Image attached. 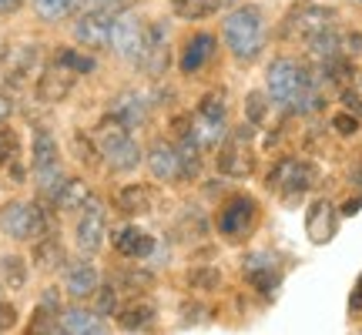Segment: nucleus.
I'll use <instances>...</instances> for the list:
<instances>
[{
    "instance_id": "nucleus-1",
    "label": "nucleus",
    "mask_w": 362,
    "mask_h": 335,
    "mask_svg": "<svg viewBox=\"0 0 362 335\" xmlns=\"http://www.w3.org/2000/svg\"><path fill=\"white\" fill-rule=\"evenodd\" d=\"M269 94L275 104L282 107H296V111H319L322 98L315 90V81L305 67L292 61V57H279L269 64Z\"/></svg>"
},
{
    "instance_id": "nucleus-2",
    "label": "nucleus",
    "mask_w": 362,
    "mask_h": 335,
    "mask_svg": "<svg viewBox=\"0 0 362 335\" xmlns=\"http://www.w3.org/2000/svg\"><path fill=\"white\" fill-rule=\"evenodd\" d=\"M90 141L98 144L104 165L111 168V171H117V175H128V171H134V168L141 165V148L134 144V138L128 134V124H124L121 117L107 114L101 124L94 128Z\"/></svg>"
},
{
    "instance_id": "nucleus-3",
    "label": "nucleus",
    "mask_w": 362,
    "mask_h": 335,
    "mask_svg": "<svg viewBox=\"0 0 362 335\" xmlns=\"http://www.w3.org/2000/svg\"><path fill=\"white\" fill-rule=\"evenodd\" d=\"M221 37L228 44V51L238 61H252L265 44V17L259 7H238L225 17L221 24Z\"/></svg>"
},
{
    "instance_id": "nucleus-4",
    "label": "nucleus",
    "mask_w": 362,
    "mask_h": 335,
    "mask_svg": "<svg viewBox=\"0 0 362 335\" xmlns=\"http://www.w3.org/2000/svg\"><path fill=\"white\" fill-rule=\"evenodd\" d=\"M329 27H336V11L332 7H322V4H309L302 0L292 11L285 13L282 20V37L292 40H312L315 34H322Z\"/></svg>"
},
{
    "instance_id": "nucleus-5",
    "label": "nucleus",
    "mask_w": 362,
    "mask_h": 335,
    "mask_svg": "<svg viewBox=\"0 0 362 335\" xmlns=\"http://www.w3.org/2000/svg\"><path fill=\"white\" fill-rule=\"evenodd\" d=\"M315 178H319V171H315L312 161H305V158H279L275 168L269 171V188L292 201V198L309 192Z\"/></svg>"
},
{
    "instance_id": "nucleus-6",
    "label": "nucleus",
    "mask_w": 362,
    "mask_h": 335,
    "mask_svg": "<svg viewBox=\"0 0 362 335\" xmlns=\"http://www.w3.org/2000/svg\"><path fill=\"white\" fill-rule=\"evenodd\" d=\"M0 228L7 238H17V242H27V238H37V235L47 232V218L37 205H27V201H11L0 211Z\"/></svg>"
},
{
    "instance_id": "nucleus-7",
    "label": "nucleus",
    "mask_w": 362,
    "mask_h": 335,
    "mask_svg": "<svg viewBox=\"0 0 362 335\" xmlns=\"http://www.w3.org/2000/svg\"><path fill=\"white\" fill-rule=\"evenodd\" d=\"M252 131L248 128H238V134H232L228 141L218 148V158L215 165L225 178H248L255 171V151H252Z\"/></svg>"
},
{
    "instance_id": "nucleus-8",
    "label": "nucleus",
    "mask_w": 362,
    "mask_h": 335,
    "mask_svg": "<svg viewBox=\"0 0 362 335\" xmlns=\"http://www.w3.org/2000/svg\"><path fill=\"white\" fill-rule=\"evenodd\" d=\"M74 235H78V248L84 252V255L101 252L104 238H107V215H104V205H101V201H94V198H90L88 205L81 208Z\"/></svg>"
},
{
    "instance_id": "nucleus-9",
    "label": "nucleus",
    "mask_w": 362,
    "mask_h": 335,
    "mask_svg": "<svg viewBox=\"0 0 362 335\" xmlns=\"http://www.w3.org/2000/svg\"><path fill=\"white\" fill-rule=\"evenodd\" d=\"M144 44H148V27L131 17V13H121L115 17V27H111V47H115L121 57H128L138 64V57L144 54Z\"/></svg>"
},
{
    "instance_id": "nucleus-10",
    "label": "nucleus",
    "mask_w": 362,
    "mask_h": 335,
    "mask_svg": "<svg viewBox=\"0 0 362 335\" xmlns=\"http://www.w3.org/2000/svg\"><path fill=\"white\" fill-rule=\"evenodd\" d=\"M255 201L252 198H245V194H235L232 201H225V208H221L218 215V232L225 235V238H245L248 232H252V225H255Z\"/></svg>"
},
{
    "instance_id": "nucleus-11",
    "label": "nucleus",
    "mask_w": 362,
    "mask_h": 335,
    "mask_svg": "<svg viewBox=\"0 0 362 335\" xmlns=\"http://www.w3.org/2000/svg\"><path fill=\"white\" fill-rule=\"evenodd\" d=\"M111 27H115V17L101 11H84L74 20V40L90 47V51H101V47H111Z\"/></svg>"
},
{
    "instance_id": "nucleus-12",
    "label": "nucleus",
    "mask_w": 362,
    "mask_h": 335,
    "mask_svg": "<svg viewBox=\"0 0 362 335\" xmlns=\"http://www.w3.org/2000/svg\"><path fill=\"white\" fill-rule=\"evenodd\" d=\"M168 61H171L168 30L165 27H148V44H144V54L138 57V67L148 78H161L168 71Z\"/></svg>"
},
{
    "instance_id": "nucleus-13",
    "label": "nucleus",
    "mask_w": 362,
    "mask_h": 335,
    "mask_svg": "<svg viewBox=\"0 0 362 335\" xmlns=\"http://www.w3.org/2000/svg\"><path fill=\"white\" fill-rule=\"evenodd\" d=\"M74 84H78V74H74V71H67L64 64L47 67V71L40 74V81H37V101H44V104L67 101V94L74 90Z\"/></svg>"
},
{
    "instance_id": "nucleus-14",
    "label": "nucleus",
    "mask_w": 362,
    "mask_h": 335,
    "mask_svg": "<svg viewBox=\"0 0 362 335\" xmlns=\"http://www.w3.org/2000/svg\"><path fill=\"white\" fill-rule=\"evenodd\" d=\"M34 175L37 184L47 188V181H57V141L51 131H34Z\"/></svg>"
},
{
    "instance_id": "nucleus-15",
    "label": "nucleus",
    "mask_w": 362,
    "mask_h": 335,
    "mask_svg": "<svg viewBox=\"0 0 362 335\" xmlns=\"http://www.w3.org/2000/svg\"><path fill=\"white\" fill-rule=\"evenodd\" d=\"M158 192L151 184H128L115 194V208L124 215V218H138V215H148L155 208Z\"/></svg>"
},
{
    "instance_id": "nucleus-16",
    "label": "nucleus",
    "mask_w": 362,
    "mask_h": 335,
    "mask_svg": "<svg viewBox=\"0 0 362 335\" xmlns=\"http://www.w3.org/2000/svg\"><path fill=\"white\" fill-rule=\"evenodd\" d=\"M148 168L158 181H178L181 165H178V148L168 141H155L148 151Z\"/></svg>"
},
{
    "instance_id": "nucleus-17",
    "label": "nucleus",
    "mask_w": 362,
    "mask_h": 335,
    "mask_svg": "<svg viewBox=\"0 0 362 335\" xmlns=\"http://www.w3.org/2000/svg\"><path fill=\"white\" fill-rule=\"evenodd\" d=\"M61 325H64L67 335H107L104 315L88 312V309H67V312H61Z\"/></svg>"
},
{
    "instance_id": "nucleus-18",
    "label": "nucleus",
    "mask_w": 362,
    "mask_h": 335,
    "mask_svg": "<svg viewBox=\"0 0 362 335\" xmlns=\"http://www.w3.org/2000/svg\"><path fill=\"white\" fill-rule=\"evenodd\" d=\"M115 248H117V255H124V258H144V255H151L155 238L144 235L141 228H134V225H124L115 235Z\"/></svg>"
},
{
    "instance_id": "nucleus-19",
    "label": "nucleus",
    "mask_w": 362,
    "mask_h": 335,
    "mask_svg": "<svg viewBox=\"0 0 362 335\" xmlns=\"http://www.w3.org/2000/svg\"><path fill=\"white\" fill-rule=\"evenodd\" d=\"M51 201L57 205V211H81L90 201V184L81 178H67L61 181V188L54 192Z\"/></svg>"
},
{
    "instance_id": "nucleus-20",
    "label": "nucleus",
    "mask_w": 362,
    "mask_h": 335,
    "mask_svg": "<svg viewBox=\"0 0 362 335\" xmlns=\"http://www.w3.org/2000/svg\"><path fill=\"white\" fill-rule=\"evenodd\" d=\"M305 228H309V238L315 242V245L329 242L332 232H336V211H332V205H329V201H315V205L309 208Z\"/></svg>"
},
{
    "instance_id": "nucleus-21",
    "label": "nucleus",
    "mask_w": 362,
    "mask_h": 335,
    "mask_svg": "<svg viewBox=\"0 0 362 335\" xmlns=\"http://www.w3.org/2000/svg\"><path fill=\"white\" fill-rule=\"evenodd\" d=\"M245 278L259 292H272L275 285H279V269H275V261H272L269 255H248L245 258Z\"/></svg>"
},
{
    "instance_id": "nucleus-22",
    "label": "nucleus",
    "mask_w": 362,
    "mask_h": 335,
    "mask_svg": "<svg viewBox=\"0 0 362 335\" xmlns=\"http://www.w3.org/2000/svg\"><path fill=\"white\" fill-rule=\"evenodd\" d=\"M211 54H215V37H211V34H194V37L185 44V51H181V71H185V74H194L202 64L211 61Z\"/></svg>"
},
{
    "instance_id": "nucleus-23",
    "label": "nucleus",
    "mask_w": 362,
    "mask_h": 335,
    "mask_svg": "<svg viewBox=\"0 0 362 335\" xmlns=\"http://www.w3.org/2000/svg\"><path fill=\"white\" fill-rule=\"evenodd\" d=\"M185 138H188V141H194L202 151H205V148H215V144L225 138V121H215V117H205V114H194Z\"/></svg>"
},
{
    "instance_id": "nucleus-24",
    "label": "nucleus",
    "mask_w": 362,
    "mask_h": 335,
    "mask_svg": "<svg viewBox=\"0 0 362 335\" xmlns=\"http://www.w3.org/2000/svg\"><path fill=\"white\" fill-rule=\"evenodd\" d=\"M64 288H67V295H74V298L94 295L98 292V271L90 269V265H84V261H74L64 271Z\"/></svg>"
},
{
    "instance_id": "nucleus-25",
    "label": "nucleus",
    "mask_w": 362,
    "mask_h": 335,
    "mask_svg": "<svg viewBox=\"0 0 362 335\" xmlns=\"http://www.w3.org/2000/svg\"><path fill=\"white\" fill-rule=\"evenodd\" d=\"M155 322V305L151 302H131L128 309L117 312V325L124 329V332H141L148 325Z\"/></svg>"
},
{
    "instance_id": "nucleus-26",
    "label": "nucleus",
    "mask_w": 362,
    "mask_h": 335,
    "mask_svg": "<svg viewBox=\"0 0 362 335\" xmlns=\"http://www.w3.org/2000/svg\"><path fill=\"white\" fill-rule=\"evenodd\" d=\"M305 44H309V54L315 57V61L342 57V34H339L336 27H329V30H322V34H315V37L305 40Z\"/></svg>"
},
{
    "instance_id": "nucleus-27",
    "label": "nucleus",
    "mask_w": 362,
    "mask_h": 335,
    "mask_svg": "<svg viewBox=\"0 0 362 335\" xmlns=\"http://www.w3.org/2000/svg\"><path fill=\"white\" fill-rule=\"evenodd\" d=\"M225 0H171V11L185 20H205L211 13H218Z\"/></svg>"
},
{
    "instance_id": "nucleus-28",
    "label": "nucleus",
    "mask_w": 362,
    "mask_h": 335,
    "mask_svg": "<svg viewBox=\"0 0 362 335\" xmlns=\"http://www.w3.org/2000/svg\"><path fill=\"white\" fill-rule=\"evenodd\" d=\"M78 4L81 0H34V13H37L40 20L54 24V20H67Z\"/></svg>"
},
{
    "instance_id": "nucleus-29",
    "label": "nucleus",
    "mask_w": 362,
    "mask_h": 335,
    "mask_svg": "<svg viewBox=\"0 0 362 335\" xmlns=\"http://www.w3.org/2000/svg\"><path fill=\"white\" fill-rule=\"evenodd\" d=\"M221 285V271L215 265H194L188 271V288L192 292H215Z\"/></svg>"
},
{
    "instance_id": "nucleus-30",
    "label": "nucleus",
    "mask_w": 362,
    "mask_h": 335,
    "mask_svg": "<svg viewBox=\"0 0 362 335\" xmlns=\"http://www.w3.org/2000/svg\"><path fill=\"white\" fill-rule=\"evenodd\" d=\"M34 261H37V269H57V265H64V248L57 238H40L37 248H34Z\"/></svg>"
},
{
    "instance_id": "nucleus-31",
    "label": "nucleus",
    "mask_w": 362,
    "mask_h": 335,
    "mask_svg": "<svg viewBox=\"0 0 362 335\" xmlns=\"http://www.w3.org/2000/svg\"><path fill=\"white\" fill-rule=\"evenodd\" d=\"M27 335H67V332H64V325H61V319H54L51 309L37 305L34 319H30V325H27Z\"/></svg>"
},
{
    "instance_id": "nucleus-32",
    "label": "nucleus",
    "mask_w": 362,
    "mask_h": 335,
    "mask_svg": "<svg viewBox=\"0 0 362 335\" xmlns=\"http://www.w3.org/2000/svg\"><path fill=\"white\" fill-rule=\"evenodd\" d=\"M0 282L11 285V288H21V285L27 282L24 258H17V255H4V258H0Z\"/></svg>"
},
{
    "instance_id": "nucleus-33",
    "label": "nucleus",
    "mask_w": 362,
    "mask_h": 335,
    "mask_svg": "<svg viewBox=\"0 0 362 335\" xmlns=\"http://www.w3.org/2000/svg\"><path fill=\"white\" fill-rule=\"evenodd\" d=\"M144 114H148V104H144V98H138V94H128V98H121V107L115 111V117H121L124 124H141Z\"/></svg>"
},
{
    "instance_id": "nucleus-34",
    "label": "nucleus",
    "mask_w": 362,
    "mask_h": 335,
    "mask_svg": "<svg viewBox=\"0 0 362 335\" xmlns=\"http://www.w3.org/2000/svg\"><path fill=\"white\" fill-rule=\"evenodd\" d=\"M322 74L336 84H349L356 78V67H352V57H332V61H322Z\"/></svg>"
},
{
    "instance_id": "nucleus-35",
    "label": "nucleus",
    "mask_w": 362,
    "mask_h": 335,
    "mask_svg": "<svg viewBox=\"0 0 362 335\" xmlns=\"http://www.w3.org/2000/svg\"><path fill=\"white\" fill-rule=\"evenodd\" d=\"M198 114L225 121V90H208L205 98H202V104H198Z\"/></svg>"
},
{
    "instance_id": "nucleus-36",
    "label": "nucleus",
    "mask_w": 362,
    "mask_h": 335,
    "mask_svg": "<svg viewBox=\"0 0 362 335\" xmlns=\"http://www.w3.org/2000/svg\"><path fill=\"white\" fill-rule=\"evenodd\" d=\"M57 64H64L67 71H74V74H90V71H94V61H90V57H84V54H78V51H67V47H61Z\"/></svg>"
},
{
    "instance_id": "nucleus-37",
    "label": "nucleus",
    "mask_w": 362,
    "mask_h": 335,
    "mask_svg": "<svg viewBox=\"0 0 362 335\" xmlns=\"http://www.w3.org/2000/svg\"><path fill=\"white\" fill-rule=\"evenodd\" d=\"M265 114H269V101H265V94H262V90H252V94L245 98V117L252 121V124H262Z\"/></svg>"
},
{
    "instance_id": "nucleus-38",
    "label": "nucleus",
    "mask_w": 362,
    "mask_h": 335,
    "mask_svg": "<svg viewBox=\"0 0 362 335\" xmlns=\"http://www.w3.org/2000/svg\"><path fill=\"white\" fill-rule=\"evenodd\" d=\"M17 158V134L0 124V165H11Z\"/></svg>"
},
{
    "instance_id": "nucleus-39",
    "label": "nucleus",
    "mask_w": 362,
    "mask_h": 335,
    "mask_svg": "<svg viewBox=\"0 0 362 335\" xmlns=\"http://www.w3.org/2000/svg\"><path fill=\"white\" fill-rule=\"evenodd\" d=\"M94 305H98V315H115L117 312V288H101V292H94Z\"/></svg>"
},
{
    "instance_id": "nucleus-40",
    "label": "nucleus",
    "mask_w": 362,
    "mask_h": 335,
    "mask_svg": "<svg viewBox=\"0 0 362 335\" xmlns=\"http://www.w3.org/2000/svg\"><path fill=\"white\" fill-rule=\"evenodd\" d=\"M332 131L342 134V138H352V134L359 131V117L352 114V111H342V114L332 117Z\"/></svg>"
},
{
    "instance_id": "nucleus-41",
    "label": "nucleus",
    "mask_w": 362,
    "mask_h": 335,
    "mask_svg": "<svg viewBox=\"0 0 362 335\" xmlns=\"http://www.w3.org/2000/svg\"><path fill=\"white\" fill-rule=\"evenodd\" d=\"M81 4H84L88 11H101V13H111V17H115V13L128 11L131 0H81Z\"/></svg>"
},
{
    "instance_id": "nucleus-42",
    "label": "nucleus",
    "mask_w": 362,
    "mask_h": 335,
    "mask_svg": "<svg viewBox=\"0 0 362 335\" xmlns=\"http://www.w3.org/2000/svg\"><path fill=\"white\" fill-rule=\"evenodd\" d=\"M13 322H17V312H13V305H7V302H0V332H7V329H13Z\"/></svg>"
},
{
    "instance_id": "nucleus-43",
    "label": "nucleus",
    "mask_w": 362,
    "mask_h": 335,
    "mask_svg": "<svg viewBox=\"0 0 362 335\" xmlns=\"http://www.w3.org/2000/svg\"><path fill=\"white\" fill-rule=\"evenodd\" d=\"M342 104H346V111H352V114H362V98L356 94V90H342Z\"/></svg>"
},
{
    "instance_id": "nucleus-44",
    "label": "nucleus",
    "mask_w": 362,
    "mask_h": 335,
    "mask_svg": "<svg viewBox=\"0 0 362 335\" xmlns=\"http://www.w3.org/2000/svg\"><path fill=\"white\" fill-rule=\"evenodd\" d=\"M11 111H13V104L7 101V98H4V94H0V124H4V121H7V117H11Z\"/></svg>"
},
{
    "instance_id": "nucleus-45",
    "label": "nucleus",
    "mask_w": 362,
    "mask_h": 335,
    "mask_svg": "<svg viewBox=\"0 0 362 335\" xmlns=\"http://www.w3.org/2000/svg\"><path fill=\"white\" fill-rule=\"evenodd\" d=\"M359 205H362V198H352V201H346V205H342V215H356V211H359Z\"/></svg>"
},
{
    "instance_id": "nucleus-46",
    "label": "nucleus",
    "mask_w": 362,
    "mask_h": 335,
    "mask_svg": "<svg viewBox=\"0 0 362 335\" xmlns=\"http://www.w3.org/2000/svg\"><path fill=\"white\" fill-rule=\"evenodd\" d=\"M21 7V0H0V13H13Z\"/></svg>"
},
{
    "instance_id": "nucleus-47",
    "label": "nucleus",
    "mask_w": 362,
    "mask_h": 335,
    "mask_svg": "<svg viewBox=\"0 0 362 335\" xmlns=\"http://www.w3.org/2000/svg\"><path fill=\"white\" fill-rule=\"evenodd\" d=\"M352 181H356V184H362V161L352 168Z\"/></svg>"
},
{
    "instance_id": "nucleus-48",
    "label": "nucleus",
    "mask_w": 362,
    "mask_h": 335,
    "mask_svg": "<svg viewBox=\"0 0 362 335\" xmlns=\"http://www.w3.org/2000/svg\"><path fill=\"white\" fill-rule=\"evenodd\" d=\"M356 292H359V295H356V305H359L362 302V278H359V288H356Z\"/></svg>"
}]
</instances>
